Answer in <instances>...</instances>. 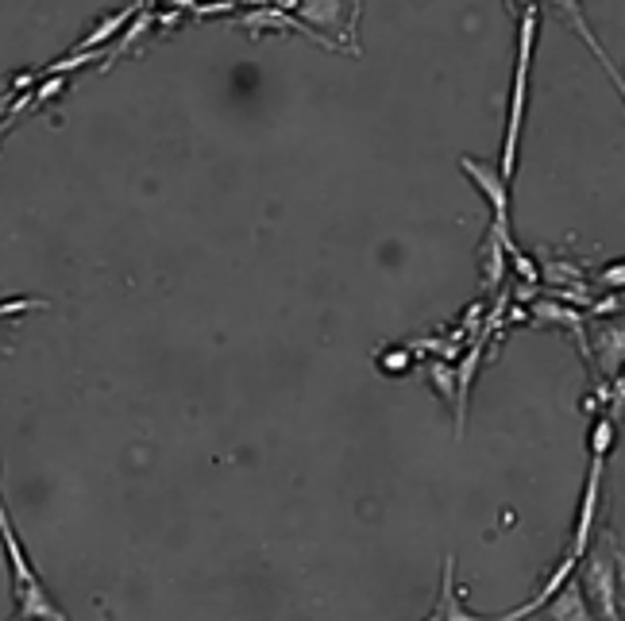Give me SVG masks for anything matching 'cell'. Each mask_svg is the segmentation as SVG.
<instances>
[{"mask_svg": "<svg viewBox=\"0 0 625 621\" xmlns=\"http://www.w3.org/2000/svg\"><path fill=\"white\" fill-rule=\"evenodd\" d=\"M444 610H448L452 618H471L463 606H456V602H452V556H448V564H444V594H440V602H436L433 618H444Z\"/></svg>", "mask_w": 625, "mask_h": 621, "instance_id": "3957f363", "label": "cell"}, {"mask_svg": "<svg viewBox=\"0 0 625 621\" xmlns=\"http://www.w3.org/2000/svg\"><path fill=\"white\" fill-rule=\"evenodd\" d=\"M556 12H560V20L571 24L575 31H587V20H583V8H579V0H548Z\"/></svg>", "mask_w": 625, "mask_h": 621, "instance_id": "5b68a950", "label": "cell"}, {"mask_svg": "<svg viewBox=\"0 0 625 621\" xmlns=\"http://www.w3.org/2000/svg\"><path fill=\"white\" fill-rule=\"evenodd\" d=\"M579 35H583V43H587V47L595 51V58H598V62H602V66L610 70V81L618 85V93H622V101H625V78H622V74H618V70H614V62H610V54H606V51H602V47H598V43H595V35H591V27H587V31H579Z\"/></svg>", "mask_w": 625, "mask_h": 621, "instance_id": "277c9868", "label": "cell"}, {"mask_svg": "<svg viewBox=\"0 0 625 621\" xmlns=\"http://www.w3.org/2000/svg\"><path fill=\"white\" fill-rule=\"evenodd\" d=\"M517 66H514V93H510V124H506V143H502V178L510 182L517 166V139H521V120H525V85H529V62H533V39H537V4L521 12L517 27Z\"/></svg>", "mask_w": 625, "mask_h": 621, "instance_id": "6da1fadb", "label": "cell"}, {"mask_svg": "<svg viewBox=\"0 0 625 621\" xmlns=\"http://www.w3.org/2000/svg\"><path fill=\"white\" fill-rule=\"evenodd\" d=\"M4 540H8V556H12V564H16V575H20V591H24V598H20V614H51V618H62V610H55L51 602H47V594L39 591V579H35V571H31L28 564H24V548H20V540L12 537V529H8V521H4Z\"/></svg>", "mask_w": 625, "mask_h": 621, "instance_id": "7a4b0ae2", "label": "cell"}]
</instances>
